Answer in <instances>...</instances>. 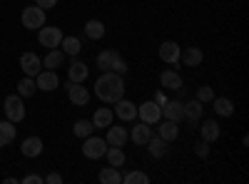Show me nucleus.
<instances>
[{"label":"nucleus","mask_w":249,"mask_h":184,"mask_svg":"<svg viewBox=\"0 0 249 184\" xmlns=\"http://www.w3.org/2000/svg\"><path fill=\"white\" fill-rule=\"evenodd\" d=\"M45 182H48V184H62V174H57V172H50V174L45 177Z\"/></svg>","instance_id":"4c0bfd02"},{"label":"nucleus","mask_w":249,"mask_h":184,"mask_svg":"<svg viewBox=\"0 0 249 184\" xmlns=\"http://www.w3.org/2000/svg\"><path fill=\"white\" fill-rule=\"evenodd\" d=\"M152 137V125H147V122H137V125L130 130V139L135 142V145H147Z\"/></svg>","instance_id":"dca6fc26"},{"label":"nucleus","mask_w":249,"mask_h":184,"mask_svg":"<svg viewBox=\"0 0 249 184\" xmlns=\"http://www.w3.org/2000/svg\"><path fill=\"white\" fill-rule=\"evenodd\" d=\"M130 139V132L127 130H124V127H120V125H110L107 127V137H105V142H107V145L110 147H124V142H127Z\"/></svg>","instance_id":"2eb2a0df"},{"label":"nucleus","mask_w":249,"mask_h":184,"mask_svg":"<svg viewBox=\"0 0 249 184\" xmlns=\"http://www.w3.org/2000/svg\"><path fill=\"white\" fill-rule=\"evenodd\" d=\"M85 35L90 40H102L105 37V25H102L100 20H88L85 23Z\"/></svg>","instance_id":"7c9ffc66"},{"label":"nucleus","mask_w":249,"mask_h":184,"mask_svg":"<svg viewBox=\"0 0 249 184\" xmlns=\"http://www.w3.org/2000/svg\"><path fill=\"white\" fill-rule=\"evenodd\" d=\"M35 5H37V8H43V10L48 13V10H53V8L57 5V0H35Z\"/></svg>","instance_id":"e433bc0d"},{"label":"nucleus","mask_w":249,"mask_h":184,"mask_svg":"<svg viewBox=\"0 0 249 184\" xmlns=\"http://www.w3.org/2000/svg\"><path fill=\"white\" fill-rule=\"evenodd\" d=\"M90 75L88 65L82 63V60H72V65L68 67V77H70V83H85Z\"/></svg>","instance_id":"aec40b11"},{"label":"nucleus","mask_w":249,"mask_h":184,"mask_svg":"<svg viewBox=\"0 0 249 184\" xmlns=\"http://www.w3.org/2000/svg\"><path fill=\"white\" fill-rule=\"evenodd\" d=\"M35 85L37 90H43V92H53L60 87V80H57V70H40L35 75Z\"/></svg>","instance_id":"9d476101"},{"label":"nucleus","mask_w":249,"mask_h":184,"mask_svg":"<svg viewBox=\"0 0 249 184\" xmlns=\"http://www.w3.org/2000/svg\"><path fill=\"white\" fill-rule=\"evenodd\" d=\"M20 152H23V157H30V159L40 157V154H43V139H40V137H25Z\"/></svg>","instance_id":"a211bd4d"},{"label":"nucleus","mask_w":249,"mask_h":184,"mask_svg":"<svg viewBox=\"0 0 249 184\" xmlns=\"http://www.w3.org/2000/svg\"><path fill=\"white\" fill-rule=\"evenodd\" d=\"M15 134H18L15 122H10V119H3V122H0V147H8L10 142L15 139Z\"/></svg>","instance_id":"b1692460"},{"label":"nucleus","mask_w":249,"mask_h":184,"mask_svg":"<svg viewBox=\"0 0 249 184\" xmlns=\"http://www.w3.org/2000/svg\"><path fill=\"white\" fill-rule=\"evenodd\" d=\"M179 60L187 65V67H199L202 65V60H204V52L199 50V48H184L182 50V55H179Z\"/></svg>","instance_id":"6ab92c4d"},{"label":"nucleus","mask_w":249,"mask_h":184,"mask_svg":"<svg viewBox=\"0 0 249 184\" xmlns=\"http://www.w3.org/2000/svg\"><path fill=\"white\" fill-rule=\"evenodd\" d=\"M115 115H117L122 122H132V119L137 117V107H135V102L120 97V100L115 102Z\"/></svg>","instance_id":"4468645a"},{"label":"nucleus","mask_w":249,"mask_h":184,"mask_svg":"<svg viewBox=\"0 0 249 184\" xmlns=\"http://www.w3.org/2000/svg\"><path fill=\"white\" fill-rule=\"evenodd\" d=\"M105 157H107V162L112 167H122L124 165V152H122V147H107V152H105Z\"/></svg>","instance_id":"473e14b6"},{"label":"nucleus","mask_w":249,"mask_h":184,"mask_svg":"<svg viewBox=\"0 0 249 184\" xmlns=\"http://www.w3.org/2000/svg\"><path fill=\"white\" fill-rule=\"evenodd\" d=\"M219 122H214V119H204L202 122V127H199V134H202V139H207L212 145V142H217L219 139Z\"/></svg>","instance_id":"4be33fe9"},{"label":"nucleus","mask_w":249,"mask_h":184,"mask_svg":"<svg viewBox=\"0 0 249 184\" xmlns=\"http://www.w3.org/2000/svg\"><path fill=\"white\" fill-rule=\"evenodd\" d=\"M137 117H140V122H147V125H157V122L162 119V107L157 105L155 100H147V102H142V105L137 107Z\"/></svg>","instance_id":"0eeeda50"},{"label":"nucleus","mask_w":249,"mask_h":184,"mask_svg":"<svg viewBox=\"0 0 249 184\" xmlns=\"http://www.w3.org/2000/svg\"><path fill=\"white\" fill-rule=\"evenodd\" d=\"M60 48H62V52H65V55L77 57L80 50H82V43H80L75 35H65V37H62V43H60Z\"/></svg>","instance_id":"cd10ccee"},{"label":"nucleus","mask_w":249,"mask_h":184,"mask_svg":"<svg viewBox=\"0 0 249 184\" xmlns=\"http://www.w3.org/2000/svg\"><path fill=\"white\" fill-rule=\"evenodd\" d=\"M97 67L102 72H117V75L127 72V63H124V57L117 50H102L97 55Z\"/></svg>","instance_id":"f03ea898"},{"label":"nucleus","mask_w":249,"mask_h":184,"mask_svg":"<svg viewBox=\"0 0 249 184\" xmlns=\"http://www.w3.org/2000/svg\"><path fill=\"white\" fill-rule=\"evenodd\" d=\"M20 23H23V28H28V30H40L45 25V10L43 8H37V5H28L25 10H23V15H20Z\"/></svg>","instance_id":"20e7f679"},{"label":"nucleus","mask_w":249,"mask_h":184,"mask_svg":"<svg viewBox=\"0 0 249 184\" xmlns=\"http://www.w3.org/2000/svg\"><path fill=\"white\" fill-rule=\"evenodd\" d=\"M65 87H68V97H70V102L75 107H85L90 102V90L82 87V83H70V80H68Z\"/></svg>","instance_id":"1a4fd4ad"},{"label":"nucleus","mask_w":249,"mask_h":184,"mask_svg":"<svg viewBox=\"0 0 249 184\" xmlns=\"http://www.w3.org/2000/svg\"><path fill=\"white\" fill-rule=\"evenodd\" d=\"M160 85H162V90H170V92H177V90H182V75L177 72V70H164L162 75H160Z\"/></svg>","instance_id":"ddd939ff"},{"label":"nucleus","mask_w":249,"mask_h":184,"mask_svg":"<svg viewBox=\"0 0 249 184\" xmlns=\"http://www.w3.org/2000/svg\"><path fill=\"white\" fill-rule=\"evenodd\" d=\"M35 90H37V85H35V77H23L18 83V95L20 97H30V95H35Z\"/></svg>","instance_id":"2f4dec72"},{"label":"nucleus","mask_w":249,"mask_h":184,"mask_svg":"<svg viewBox=\"0 0 249 184\" xmlns=\"http://www.w3.org/2000/svg\"><path fill=\"white\" fill-rule=\"evenodd\" d=\"M107 147H110L107 142L102 139V137H95V134L82 139V154H85L88 159H102V157H105V152H107Z\"/></svg>","instance_id":"7ed1b4c3"},{"label":"nucleus","mask_w":249,"mask_h":184,"mask_svg":"<svg viewBox=\"0 0 249 184\" xmlns=\"http://www.w3.org/2000/svg\"><path fill=\"white\" fill-rule=\"evenodd\" d=\"M95 132V125H92V119H77L75 125H72V134L80 137V139H85Z\"/></svg>","instance_id":"c85d7f7f"},{"label":"nucleus","mask_w":249,"mask_h":184,"mask_svg":"<svg viewBox=\"0 0 249 184\" xmlns=\"http://www.w3.org/2000/svg\"><path fill=\"white\" fill-rule=\"evenodd\" d=\"M162 117H164V119H172V122H177V125H179V122L184 119L182 102H179V100H167V102L162 105Z\"/></svg>","instance_id":"f8f14e48"},{"label":"nucleus","mask_w":249,"mask_h":184,"mask_svg":"<svg viewBox=\"0 0 249 184\" xmlns=\"http://www.w3.org/2000/svg\"><path fill=\"white\" fill-rule=\"evenodd\" d=\"M212 97H214L212 87H207V85H202V87L197 90V100L202 102V105H204V102H212Z\"/></svg>","instance_id":"f704fd0d"},{"label":"nucleus","mask_w":249,"mask_h":184,"mask_svg":"<svg viewBox=\"0 0 249 184\" xmlns=\"http://www.w3.org/2000/svg\"><path fill=\"white\" fill-rule=\"evenodd\" d=\"M112 119H115V112H112L110 107H100V110H95V115H92V125H95V130H97V127L107 130V127L112 125Z\"/></svg>","instance_id":"412c9836"},{"label":"nucleus","mask_w":249,"mask_h":184,"mask_svg":"<svg viewBox=\"0 0 249 184\" xmlns=\"http://www.w3.org/2000/svg\"><path fill=\"white\" fill-rule=\"evenodd\" d=\"M212 102H214V112L219 117H232L234 115V102L230 97H212Z\"/></svg>","instance_id":"a878e982"},{"label":"nucleus","mask_w":249,"mask_h":184,"mask_svg":"<svg viewBox=\"0 0 249 184\" xmlns=\"http://www.w3.org/2000/svg\"><path fill=\"white\" fill-rule=\"evenodd\" d=\"M62 30L60 28H55V25H43L37 30V40H40V45L43 48H48V50H55V48H60V43H62Z\"/></svg>","instance_id":"39448f33"},{"label":"nucleus","mask_w":249,"mask_h":184,"mask_svg":"<svg viewBox=\"0 0 249 184\" xmlns=\"http://www.w3.org/2000/svg\"><path fill=\"white\" fill-rule=\"evenodd\" d=\"M3 110H5V117L10 122H23L25 119V105H23V97L20 95H8Z\"/></svg>","instance_id":"423d86ee"},{"label":"nucleus","mask_w":249,"mask_h":184,"mask_svg":"<svg viewBox=\"0 0 249 184\" xmlns=\"http://www.w3.org/2000/svg\"><path fill=\"white\" fill-rule=\"evenodd\" d=\"M62 60H65V52L62 50H50L48 55H45V60H43V67H48V70H57L60 65H62Z\"/></svg>","instance_id":"c756f323"},{"label":"nucleus","mask_w":249,"mask_h":184,"mask_svg":"<svg viewBox=\"0 0 249 184\" xmlns=\"http://www.w3.org/2000/svg\"><path fill=\"white\" fill-rule=\"evenodd\" d=\"M195 152H197L199 159H207V157H210V142H207V139L197 142V145H195Z\"/></svg>","instance_id":"c9c22d12"},{"label":"nucleus","mask_w":249,"mask_h":184,"mask_svg":"<svg viewBox=\"0 0 249 184\" xmlns=\"http://www.w3.org/2000/svg\"><path fill=\"white\" fill-rule=\"evenodd\" d=\"M124 80H122V75H117V72H102L100 77H97V83H95V95H97V100H102V102H110V105H115V102L120 100V97H124Z\"/></svg>","instance_id":"f257e3e1"},{"label":"nucleus","mask_w":249,"mask_h":184,"mask_svg":"<svg viewBox=\"0 0 249 184\" xmlns=\"http://www.w3.org/2000/svg\"><path fill=\"white\" fill-rule=\"evenodd\" d=\"M157 125H160V122H157ZM157 132H160V137L164 142H175L179 137V127H177V122H172V119H164L162 125L157 127Z\"/></svg>","instance_id":"5701e85b"},{"label":"nucleus","mask_w":249,"mask_h":184,"mask_svg":"<svg viewBox=\"0 0 249 184\" xmlns=\"http://www.w3.org/2000/svg\"><path fill=\"white\" fill-rule=\"evenodd\" d=\"M182 107H184V119H190L192 125L197 127V122L204 115V105H202L199 100H190V102H182Z\"/></svg>","instance_id":"f3484780"},{"label":"nucleus","mask_w":249,"mask_h":184,"mask_svg":"<svg viewBox=\"0 0 249 184\" xmlns=\"http://www.w3.org/2000/svg\"><path fill=\"white\" fill-rule=\"evenodd\" d=\"M97 182L100 184H120L122 182V174H120V167H105V169H100L97 174Z\"/></svg>","instance_id":"bb28decb"},{"label":"nucleus","mask_w":249,"mask_h":184,"mask_svg":"<svg viewBox=\"0 0 249 184\" xmlns=\"http://www.w3.org/2000/svg\"><path fill=\"white\" fill-rule=\"evenodd\" d=\"M20 67H23V72L28 77H35L40 70H43V60H40L35 52H23L20 55Z\"/></svg>","instance_id":"9b49d317"},{"label":"nucleus","mask_w":249,"mask_h":184,"mask_svg":"<svg viewBox=\"0 0 249 184\" xmlns=\"http://www.w3.org/2000/svg\"><path fill=\"white\" fill-rule=\"evenodd\" d=\"M23 182H25V184H40V182H45V179L37 177V174H28V177H23Z\"/></svg>","instance_id":"58836bf2"},{"label":"nucleus","mask_w":249,"mask_h":184,"mask_svg":"<svg viewBox=\"0 0 249 184\" xmlns=\"http://www.w3.org/2000/svg\"><path fill=\"white\" fill-rule=\"evenodd\" d=\"M160 60L162 63H167V65H175V70H177V65H179V55H182V48L175 43V40H164V43L160 45Z\"/></svg>","instance_id":"6e6552de"},{"label":"nucleus","mask_w":249,"mask_h":184,"mask_svg":"<svg viewBox=\"0 0 249 184\" xmlns=\"http://www.w3.org/2000/svg\"><path fill=\"white\" fill-rule=\"evenodd\" d=\"M124 184H150V177L144 174V172H127L122 177Z\"/></svg>","instance_id":"72a5a7b5"},{"label":"nucleus","mask_w":249,"mask_h":184,"mask_svg":"<svg viewBox=\"0 0 249 184\" xmlns=\"http://www.w3.org/2000/svg\"><path fill=\"white\" fill-rule=\"evenodd\" d=\"M170 142H164L162 137H150V142H147V147H150V154L155 157V159H162V157H167L170 154Z\"/></svg>","instance_id":"393cba45"}]
</instances>
